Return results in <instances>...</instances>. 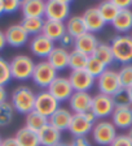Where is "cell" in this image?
<instances>
[{
	"instance_id": "obj_1",
	"label": "cell",
	"mask_w": 132,
	"mask_h": 146,
	"mask_svg": "<svg viewBox=\"0 0 132 146\" xmlns=\"http://www.w3.org/2000/svg\"><path fill=\"white\" fill-rule=\"evenodd\" d=\"M35 97L36 94L29 86L21 85L13 90L12 97H10V104H12L13 110L16 112L22 113V115H27L31 111H34Z\"/></svg>"
},
{
	"instance_id": "obj_2",
	"label": "cell",
	"mask_w": 132,
	"mask_h": 146,
	"mask_svg": "<svg viewBox=\"0 0 132 146\" xmlns=\"http://www.w3.org/2000/svg\"><path fill=\"white\" fill-rule=\"evenodd\" d=\"M110 48L114 56V61L123 64H131L132 61V36L127 34H119L111 39Z\"/></svg>"
},
{
	"instance_id": "obj_3",
	"label": "cell",
	"mask_w": 132,
	"mask_h": 146,
	"mask_svg": "<svg viewBox=\"0 0 132 146\" xmlns=\"http://www.w3.org/2000/svg\"><path fill=\"white\" fill-rule=\"evenodd\" d=\"M9 67H10L12 78L17 80V81H27L33 77L35 63L27 55H16L9 61Z\"/></svg>"
},
{
	"instance_id": "obj_4",
	"label": "cell",
	"mask_w": 132,
	"mask_h": 146,
	"mask_svg": "<svg viewBox=\"0 0 132 146\" xmlns=\"http://www.w3.org/2000/svg\"><path fill=\"white\" fill-rule=\"evenodd\" d=\"M95 120H96V117H95L92 111H87L84 113H73L71 121H70L67 131L74 136V138L86 137L88 133L92 132Z\"/></svg>"
},
{
	"instance_id": "obj_5",
	"label": "cell",
	"mask_w": 132,
	"mask_h": 146,
	"mask_svg": "<svg viewBox=\"0 0 132 146\" xmlns=\"http://www.w3.org/2000/svg\"><path fill=\"white\" fill-rule=\"evenodd\" d=\"M71 3L69 0H48L45 1V12L44 17L49 21L63 22L69 20Z\"/></svg>"
},
{
	"instance_id": "obj_6",
	"label": "cell",
	"mask_w": 132,
	"mask_h": 146,
	"mask_svg": "<svg viewBox=\"0 0 132 146\" xmlns=\"http://www.w3.org/2000/svg\"><path fill=\"white\" fill-rule=\"evenodd\" d=\"M91 133H92L93 141L100 146H110V143L118 136L117 128L114 127L113 123L108 120H100L95 123Z\"/></svg>"
},
{
	"instance_id": "obj_7",
	"label": "cell",
	"mask_w": 132,
	"mask_h": 146,
	"mask_svg": "<svg viewBox=\"0 0 132 146\" xmlns=\"http://www.w3.org/2000/svg\"><path fill=\"white\" fill-rule=\"evenodd\" d=\"M56 77H57V70L54 69L47 60H44L35 64L31 80L34 81V84L36 86L47 90L49 88V85L56 80Z\"/></svg>"
},
{
	"instance_id": "obj_8",
	"label": "cell",
	"mask_w": 132,
	"mask_h": 146,
	"mask_svg": "<svg viewBox=\"0 0 132 146\" xmlns=\"http://www.w3.org/2000/svg\"><path fill=\"white\" fill-rule=\"evenodd\" d=\"M96 84H97L99 93L105 95H110V97H113L119 90H122V85H120L119 76H118V70L110 69V68H108L99 78H96Z\"/></svg>"
},
{
	"instance_id": "obj_9",
	"label": "cell",
	"mask_w": 132,
	"mask_h": 146,
	"mask_svg": "<svg viewBox=\"0 0 132 146\" xmlns=\"http://www.w3.org/2000/svg\"><path fill=\"white\" fill-rule=\"evenodd\" d=\"M58 107H60V103L52 97L48 90H43L36 94L34 111H36V112L40 113L42 116L49 119L56 112V110H57Z\"/></svg>"
},
{
	"instance_id": "obj_10",
	"label": "cell",
	"mask_w": 132,
	"mask_h": 146,
	"mask_svg": "<svg viewBox=\"0 0 132 146\" xmlns=\"http://www.w3.org/2000/svg\"><path fill=\"white\" fill-rule=\"evenodd\" d=\"M114 108V102H113V98L110 95L97 93L95 97H92L91 111L93 112L96 119H105L108 116H111Z\"/></svg>"
},
{
	"instance_id": "obj_11",
	"label": "cell",
	"mask_w": 132,
	"mask_h": 146,
	"mask_svg": "<svg viewBox=\"0 0 132 146\" xmlns=\"http://www.w3.org/2000/svg\"><path fill=\"white\" fill-rule=\"evenodd\" d=\"M47 90L51 93V95L57 100L58 103H62V102L69 100L70 97L73 95V93H74L69 78L67 77H58V76L49 85V88Z\"/></svg>"
},
{
	"instance_id": "obj_12",
	"label": "cell",
	"mask_w": 132,
	"mask_h": 146,
	"mask_svg": "<svg viewBox=\"0 0 132 146\" xmlns=\"http://www.w3.org/2000/svg\"><path fill=\"white\" fill-rule=\"evenodd\" d=\"M67 78H69L74 91H86V93H88L96 82V80L93 78L86 69L71 70V73H70V76Z\"/></svg>"
},
{
	"instance_id": "obj_13",
	"label": "cell",
	"mask_w": 132,
	"mask_h": 146,
	"mask_svg": "<svg viewBox=\"0 0 132 146\" xmlns=\"http://www.w3.org/2000/svg\"><path fill=\"white\" fill-rule=\"evenodd\" d=\"M54 48V42L47 38L43 34H38V35L33 36L30 42V50L36 58H48L49 54L53 51Z\"/></svg>"
},
{
	"instance_id": "obj_14",
	"label": "cell",
	"mask_w": 132,
	"mask_h": 146,
	"mask_svg": "<svg viewBox=\"0 0 132 146\" xmlns=\"http://www.w3.org/2000/svg\"><path fill=\"white\" fill-rule=\"evenodd\" d=\"M67 102L74 113H84L87 111H91L92 95L86 91H74Z\"/></svg>"
},
{
	"instance_id": "obj_15",
	"label": "cell",
	"mask_w": 132,
	"mask_h": 146,
	"mask_svg": "<svg viewBox=\"0 0 132 146\" xmlns=\"http://www.w3.org/2000/svg\"><path fill=\"white\" fill-rule=\"evenodd\" d=\"M5 34V40L7 44L12 46V47H22L26 44V42L29 40V34L25 31V29L22 27L21 24H14L4 31Z\"/></svg>"
},
{
	"instance_id": "obj_16",
	"label": "cell",
	"mask_w": 132,
	"mask_h": 146,
	"mask_svg": "<svg viewBox=\"0 0 132 146\" xmlns=\"http://www.w3.org/2000/svg\"><path fill=\"white\" fill-rule=\"evenodd\" d=\"M82 18H83L84 24H86L87 31L88 33H92V34L102 30L104 26L106 25L105 21L102 20V17H101V15H100L97 7H90V8H87L86 11H84Z\"/></svg>"
},
{
	"instance_id": "obj_17",
	"label": "cell",
	"mask_w": 132,
	"mask_h": 146,
	"mask_svg": "<svg viewBox=\"0 0 132 146\" xmlns=\"http://www.w3.org/2000/svg\"><path fill=\"white\" fill-rule=\"evenodd\" d=\"M97 44H99V40H97V38L95 36V34L87 31V33L83 34V35L75 38L74 50L83 55H86V56H92L97 47Z\"/></svg>"
},
{
	"instance_id": "obj_18",
	"label": "cell",
	"mask_w": 132,
	"mask_h": 146,
	"mask_svg": "<svg viewBox=\"0 0 132 146\" xmlns=\"http://www.w3.org/2000/svg\"><path fill=\"white\" fill-rule=\"evenodd\" d=\"M111 123L115 128L129 129L132 127V106L115 107L111 113Z\"/></svg>"
},
{
	"instance_id": "obj_19",
	"label": "cell",
	"mask_w": 132,
	"mask_h": 146,
	"mask_svg": "<svg viewBox=\"0 0 132 146\" xmlns=\"http://www.w3.org/2000/svg\"><path fill=\"white\" fill-rule=\"evenodd\" d=\"M73 113L70 110L63 108V107H58L56 110V112L48 119V124H51L52 127H54L57 131H67L69 129L70 121H71Z\"/></svg>"
},
{
	"instance_id": "obj_20",
	"label": "cell",
	"mask_w": 132,
	"mask_h": 146,
	"mask_svg": "<svg viewBox=\"0 0 132 146\" xmlns=\"http://www.w3.org/2000/svg\"><path fill=\"white\" fill-rule=\"evenodd\" d=\"M21 12L24 15V18H43L45 12V1L43 0H24L21 1Z\"/></svg>"
},
{
	"instance_id": "obj_21",
	"label": "cell",
	"mask_w": 132,
	"mask_h": 146,
	"mask_svg": "<svg viewBox=\"0 0 132 146\" xmlns=\"http://www.w3.org/2000/svg\"><path fill=\"white\" fill-rule=\"evenodd\" d=\"M39 143L42 146H54L61 142V132L51 124H47L38 132Z\"/></svg>"
},
{
	"instance_id": "obj_22",
	"label": "cell",
	"mask_w": 132,
	"mask_h": 146,
	"mask_svg": "<svg viewBox=\"0 0 132 146\" xmlns=\"http://www.w3.org/2000/svg\"><path fill=\"white\" fill-rule=\"evenodd\" d=\"M47 61L57 72L66 69V68H69V51H66L61 47H54L53 51L47 58Z\"/></svg>"
},
{
	"instance_id": "obj_23",
	"label": "cell",
	"mask_w": 132,
	"mask_h": 146,
	"mask_svg": "<svg viewBox=\"0 0 132 146\" xmlns=\"http://www.w3.org/2000/svg\"><path fill=\"white\" fill-rule=\"evenodd\" d=\"M66 33V27L63 22L58 21H49L45 20L44 25H43L42 34L45 35L47 38H49L51 40H60V38Z\"/></svg>"
},
{
	"instance_id": "obj_24",
	"label": "cell",
	"mask_w": 132,
	"mask_h": 146,
	"mask_svg": "<svg viewBox=\"0 0 132 146\" xmlns=\"http://www.w3.org/2000/svg\"><path fill=\"white\" fill-rule=\"evenodd\" d=\"M113 27L120 34H126L129 30H132V11L126 9V11H119L114 21L111 22Z\"/></svg>"
},
{
	"instance_id": "obj_25",
	"label": "cell",
	"mask_w": 132,
	"mask_h": 146,
	"mask_svg": "<svg viewBox=\"0 0 132 146\" xmlns=\"http://www.w3.org/2000/svg\"><path fill=\"white\" fill-rule=\"evenodd\" d=\"M14 138L17 140L20 146H40L38 133L26 127H22L21 129H18Z\"/></svg>"
},
{
	"instance_id": "obj_26",
	"label": "cell",
	"mask_w": 132,
	"mask_h": 146,
	"mask_svg": "<svg viewBox=\"0 0 132 146\" xmlns=\"http://www.w3.org/2000/svg\"><path fill=\"white\" fill-rule=\"evenodd\" d=\"M65 27H66V33L71 35L74 39L87 33V27H86V24H84L82 16L69 17L67 22L65 24Z\"/></svg>"
},
{
	"instance_id": "obj_27",
	"label": "cell",
	"mask_w": 132,
	"mask_h": 146,
	"mask_svg": "<svg viewBox=\"0 0 132 146\" xmlns=\"http://www.w3.org/2000/svg\"><path fill=\"white\" fill-rule=\"evenodd\" d=\"M25 127L29 128V129H31V131L34 132H38L42 129V128H44L45 125L48 124V119L44 117V116H42L40 113H38L36 111H31L30 113H27L26 115V120H25Z\"/></svg>"
},
{
	"instance_id": "obj_28",
	"label": "cell",
	"mask_w": 132,
	"mask_h": 146,
	"mask_svg": "<svg viewBox=\"0 0 132 146\" xmlns=\"http://www.w3.org/2000/svg\"><path fill=\"white\" fill-rule=\"evenodd\" d=\"M97 9H99L100 15H101L102 20L105 21V24H108V22L111 24V22L114 21V18L117 17V15L119 13V9L114 5L113 0H106V1L100 3Z\"/></svg>"
},
{
	"instance_id": "obj_29",
	"label": "cell",
	"mask_w": 132,
	"mask_h": 146,
	"mask_svg": "<svg viewBox=\"0 0 132 146\" xmlns=\"http://www.w3.org/2000/svg\"><path fill=\"white\" fill-rule=\"evenodd\" d=\"M43 18H36V17H27V18H22L21 25L25 29L29 35H38V34H42L43 30V25H44Z\"/></svg>"
},
{
	"instance_id": "obj_30",
	"label": "cell",
	"mask_w": 132,
	"mask_h": 146,
	"mask_svg": "<svg viewBox=\"0 0 132 146\" xmlns=\"http://www.w3.org/2000/svg\"><path fill=\"white\" fill-rule=\"evenodd\" d=\"M93 56L96 59H99L101 63H104L106 67H109L110 64L114 63V56H113V52H111L110 44L108 43H100L97 44L96 50L93 52Z\"/></svg>"
},
{
	"instance_id": "obj_31",
	"label": "cell",
	"mask_w": 132,
	"mask_h": 146,
	"mask_svg": "<svg viewBox=\"0 0 132 146\" xmlns=\"http://www.w3.org/2000/svg\"><path fill=\"white\" fill-rule=\"evenodd\" d=\"M106 69H108V67H106L105 64L101 63V61H100L99 59L95 58L93 55L88 58L87 65H86V70H87V72L90 73V74H91V76H92L95 80L99 78V77L101 76V74L105 72Z\"/></svg>"
},
{
	"instance_id": "obj_32",
	"label": "cell",
	"mask_w": 132,
	"mask_h": 146,
	"mask_svg": "<svg viewBox=\"0 0 132 146\" xmlns=\"http://www.w3.org/2000/svg\"><path fill=\"white\" fill-rule=\"evenodd\" d=\"M88 58H90V56H86V55L73 50L71 52H69V68L71 70L86 69Z\"/></svg>"
},
{
	"instance_id": "obj_33",
	"label": "cell",
	"mask_w": 132,
	"mask_h": 146,
	"mask_svg": "<svg viewBox=\"0 0 132 146\" xmlns=\"http://www.w3.org/2000/svg\"><path fill=\"white\" fill-rule=\"evenodd\" d=\"M14 110L9 102H4L0 104V127H7L12 123L14 116Z\"/></svg>"
},
{
	"instance_id": "obj_34",
	"label": "cell",
	"mask_w": 132,
	"mask_h": 146,
	"mask_svg": "<svg viewBox=\"0 0 132 146\" xmlns=\"http://www.w3.org/2000/svg\"><path fill=\"white\" fill-rule=\"evenodd\" d=\"M118 76H119L122 89L131 88L132 86V64L122 65V68L118 70Z\"/></svg>"
},
{
	"instance_id": "obj_35",
	"label": "cell",
	"mask_w": 132,
	"mask_h": 146,
	"mask_svg": "<svg viewBox=\"0 0 132 146\" xmlns=\"http://www.w3.org/2000/svg\"><path fill=\"white\" fill-rule=\"evenodd\" d=\"M10 80H12V74H10L9 61L0 56V86H5Z\"/></svg>"
},
{
	"instance_id": "obj_36",
	"label": "cell",
	"mask_w": 132,
	"mask_h": 146,
	"mask_svg": "<svg viewBox=\"0 0 132 146\" xmlns=\"http://www.w3.org/2000/svg\"><path fill=\"white\" fill-rule=\"evenodd\" d=\"M111 98H113V102H114V106L115 107H128V106H132L131 99H129L128 94H127L126 89L119 90L117 94H114Z\"/></svg>"
},
{
	"instance_id": "obj_37",
	"label": "cell",
	"mask_w": 132,
	"mask_h": 146,
	"mask_svg": "<svg viewBox=\"0 0 132 146\" xmlns=\"http://www.w3.org/2000/svg\"><path fill=\"white\" fill-rule=\"evenodd\" d=\"M21 8V0H3V11L7 15L17 12Z\"/></svg>"
},
{
	"instance_id": "obj_38",
	"label": "cell",
	"mask_w": 132,
	"mask_h": 146,
	"mask_svg": "<svg viewBox=\"0 0 132 146\" xmlns=\"http://www.w3.org/2000/svg\"><path fill=\"white\" fill-rule=\"evenodd\" d=\"M58 42H60V47H61V48H63V50H66V51H67L69 48L74 47L75 39L73 38L71 35H69L67 33H65V34H63V35L60 38V40H58Z\"/></svg>"
},
{
	"instance_id": "obj_39",
	"label": "cell",
	"mask_w": 132,
	"mask_h": 146,
	"mask_svg": "<svg viewBox=\"0 0 132 146\" xmlns=\"http://www.w3.org/2000/svg\"><path fill=\"white\" fill-rule=\"evenodd\" d=\"M110 146H132V141L127 134H118L114 141L110 143Z\"/></svg>"
},
{
	"instance_id": "obj_40",
	"label": "cell",
	"mask_w": 132,
	"mask_h": 146,
	"mask_svg": "<svg viewBox=\"0 0 132 146\" xmlns=\"http://www.w3.org/2000/svg\"><path fill=\"white\" fill-rule=\"evenodd\" d=\"M113 3L119 11H126L132 7V0H113Z\"/></svg>"
},
{
	"instance_id": "obj_41",
	"label": "cell",
	"mask_w": 132,
	"mask_h": 146,
	"mask_svg": "<svg viewBox=\"0 0 132 146\" xmlns=\"http://www.w3.org/2000/svg\"><path fill=\"white\" fill-rule=\"evenodd\" d=\"M70 146H91V143L86 137H76V138L73 140Z\"/></svg>"
},
{
	"instance_id": "obj_42",
	"label": "cell",
	"mask_w": 132,
	"mask_h": 146,
	"mask_svg": "<svg viewBox=\"0 0 132 146\" xmlns=\"http://www.w3.org/2000/svg\"><path fill=\"white\" fill-rule=\"evenodd\" d=\"M0 146H20L14 137H8V138H4L1 141V145Z\"/></svg>"
},
{
	"instance_id": "obj_43",
	"label": "cell",
	"mask_w": 132,
	"mask_h": 146,
	"mask_svg": "<svg viewBox=\"0 0 132 146\" xmlns=\"http://www.w3.org/2000/svg\"><path fill=\"white\" fill-rule=\"evenodd\" d=\"M7 46V40H5V34L4 31L0 30V51H3Z\"/></svg>"
},
{
	"instance_id": "obj_44",
	"label": "cell",
	"mask_w": 132,
	"mask_h": 146,
	"mask_svg": "<svg viewBox=\"0 0 132 146\" xmlns=\"http://www.w3.org/2000/svg\"><path fill=\"white\" fill-rule=\"evenodd\" d=\"M7 102V90L4 89V86H0V104Z\"/></svg>"
},
{
	"instance_id": "obj_45",
	"label": "cell",
	"mask_w": 132,
	"mask_h": 146,
	"mask_svg": "<svg viewBox=\"0 0 132 146\" xmlns=\"http://www.w3.org/2000/svg\"><path fill=\"white\" fill-rule=\"evenodd\" d=\"M126 90H127V94H128L129 99H131V103H132V86L131 88H128V89H126Z\"/></svg>"
},
{
	"instance_id": "obj_46",
	"label": "cell",
	"mask_w": 132,
	"mask_h": 146,
	"mask_svg": "<svg viewBox=\"0 0 132 146\" xmlns=\"http://www.w3.org/2000/svg\"><path fill=\"white\" fill-rule=\"evenodd\" d=\"M4 15V11H3V0H0V16Z\"/></svg>"
},
{
	"instance_id": "obj_47",
	"label": "cell",
	"mask_w": 132,
	"mask_h": 146,
	"mask_svg": "<svg viewBox=\"0 0 132 146\" xmlns=\"http://www.w3.org/2000/svg\"><path fill=\"white\" fill-rule=\"evenodd\" d=\"M127 136H128V137H129V140L132 141V127L128 129V133H127Z\"/></svg>"
},
{
	"instance_id": "obj_48",
	"label": "cell",
	"mask_w": 132,
	"mask_h": 146,
	"mask_svg": "<svg viewBox=\"0 0 132 146\" xmlns=\"http://www.w3.org/2000/svg\"><path fill=\"white\" fill-rule=\"evenodd\" d=\"M54 146H70V143H66V142H60V143H57V145H54Z\"/></svg>"
},
{
	"instance_id": "obj_49",
	"label": "cell",
	"mask_w": 132,
	"mask_h": 146,
	"mask_svg": "<svg viewBox=\"0 0 132 146\" xmlns=\"http://www.w3.org/2000/svg\"><path fill=\"white\" fill-rule=\"evenodd\" d=\"M1 141H3V140H1V137H0V145H1Z\"/></svg>"
}]
</instances>
